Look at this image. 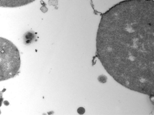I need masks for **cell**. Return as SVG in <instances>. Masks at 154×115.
<instances>
[{"instance_id":"cell-2","label":"cell","mask_w":154,"mask_h":115,"mask_svg":"<svg viewBox=\"0 0 154 115\" xmlns=\"http://www.w3.org/2000/svg\"><path fill=\"white\" fill-rule=\"evenodd\" d=\"M20 66V58L17 48L11 41L0 38V80L6 81L15 77Z\"/></svg>"},{"instance_id":"cell-7","label":"cell","mask_w":154,"mask_h":115,"mask_svg":"<svg viewBox=\"0 0 154 115\" xmlns=\"http://www.w3.org/2000/svg\"><path fill=\"white\" fill-rule=\"evenodd\" d=\"M150 99L154 102V96H150Z\"/></svg>"},{"instance_id":"cell-5","label":"cell","mask_w":154,"mask_h":115,"mask_svg":"<svg viewBox=\"0 0 154 115\" xmlns=\"http://www.w3.org/2000/svg\"><path fill=\"white\" fill-rule=\"evenodd\" d=\"M98 81L101 83H105L107 80V77L104 75H101L98 78Z\"/></svg>"},{"instance_id":"cell-6","label":"cell","mask_w":154,"mask_h":115,"mask_svg":"<svg viewBox=\"0 0 154 115\" xmlns=\"http://www.w3.org/2000/svg\"><path fill=\"white\" fill-rule=\"evenodd\" d=\"M85 111V109L83 107H80L77 109V112L80 115H83V114H84Z\"/></svg>"},{"instance_id":"cell-4","label":"cell","mask_w":154,"mask_h":115,"mask_svg":"<svg viewBox=\"0 0 154 115\" xmlns=\"http://www.w3.org/2000/svg\"><path fill=\"white\" fill-rule=\"evenodd\" d=\"M34 35L31 32H28L26 35L25 38H26V43H29L34 39Z\"/></svg>"},{"instance_id":"cell-1","label":"cell","mask_w":154,"mask_h":115,"mask_svg":"<svg viewBox=\"0 0 154 115\" xmlns=\"http://www.w3.org/2000/svg\"><path fill=\"white\" fill-rule=\"evenodd\" d=\"M98 58L131 90L154 96V1L129 0L104 13L96 35Z\"/></svg>"},{"instance_id":"cell-3","label":"cell","mask_w":154,"mask_h":115,"mask_svg":"<svg viewBox=\"0 0 154 115\" xmlns=\"http://www.w3.org/2000/svg\"><path fill=\"white\" fill-rule=\"evenodd\" d=\"M36 0H0V5L4 8H16L29 4Z\"/></svg>"}]
</instances>
